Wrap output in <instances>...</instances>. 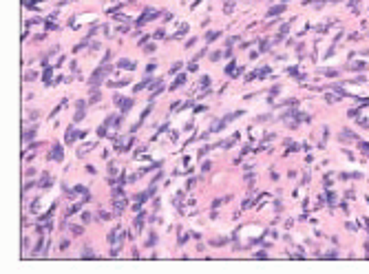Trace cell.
Here are the masks:
<instances>
[{"label":"cell","mask_w":369,"mask_h":274,"mask_svg":"<svg viewBox=\"0 0 369 274\" xmlns=\"http://www.w3.org/2000/svg\"><path fill=\"white\" fill-rule=\"evenodd\" d=\"M91 219H93V215H91V212H84V215H82V221H84V223H89Z\"/></svg>","instance_id":"cell-11"},{"label":"cell","mask_w":369,"mask_h":274,"mask_svg":"<svg viewBox=\"0 0 369 274\" xmlns=\"http://www.w3.org/2000/svg\"><path fill=\"white\" fill-rule=\"evenodd\" d=\"M281 11H285V4H276V7H272V9L268 11V16H279Z\"/></svg>","instance_id":"cell-3"},{"label":"cell","mask_w":369,"mask_h":274,"mask_svg":"<svg viewBox=\"0 0 369 274\" xmlns=\"http://www.w3.org/2000/svg\"><path fill=\"white\" fill-rule=\"evenodd\" d=\"M115 170H117L115 166H113V164H109V175H115Z\"/></svg>","instance_id":"cell-17"},{"label":"cell","mask_w":369,"mask_h":274,"mask_svg":"<svg viewBox=\"0 0 369 274\" xmlns=\"http://www.w3.org/2000/svg\"><path fill=\"white\" fill-rule=\"evenodd\" d=\"M120 66H122V69H133V66H135V62H130V60H122V62H120Z\"/></svg>","instance_id":"cell-8"},{"label":"cell","mask_w":369,"mask_h":274,"mask_svg":"<svg viewBox=\"0 0 369 274\" xmlns=\"http://www.w3.org/2000/svg\"><path fill=\"white\" fill-rule=\"evenodd\" d=\"M80 135H82V133H75V131H71V128H69V131H66V142H69V144H73V142H75V139L80 137Z\"/></svg>","instance_id":"cell-2"},{"label":"cell","mask_w":369,"mask_h":274,"mask_svg":"<svg viewBox=\"0 0 369 274\" xmlns=\"http://www.w3.org/2000/svg\"><path fill=\"white\" fill-rule=\"evenodd\" d=\"M106 71H109V69H100V71H95V75L91 77V84H100V82L104 80V73H106Z\"/></svg>","instance_id":"cell-1"},{"label":"cell","mask_w":369,"mask_h":274,"mask_svg":"<svg viewBox=\"0 0 369 274\" xmlns=\"http://www.w3.org/2000/svg\"><path fill=\"white\" fill-rule=\"evenodd\" d=\"M184 82H186V75H179V77H177V80H175V84H173V88H177V86H181V84H184Z\"/></svg>","instance_id":"cell-10"},{"label":"cell","mask_w":369,"mask_h":274,"mask_svg":"<svg viewBox=\"0 0 369 274\" xmlns=\"http://www.w3.org/2000/svg\"><path fill=\"white\" fill-rule=\"evenodd\" d=\"M285 2H287V0H285Z\"/></svg>","instance_id":"cell-18"},{"label":"cell","mask_w":369,"mask_h":274,"mask_svg":"<svg viewBox=\"0 0 369 274\" xmlns=\"http://www.w3.org/2000/svg\"><path fill=\"white\" fill-rule=\"evenodd\" d=\"M42 188H47V186H51V179H49V175H42V181H38Z\"/></svg>","instance_id":"cell-9"},{"label":"cell","mask_w":369,"mask_h":274,"mask_svg":"<svg viewBox=\"0 0 369 274\" xmlns=\"http://www.w3.org/2000/svg\"><path fill=\"white\" fill-rule=\"evenodd\" d=\"M210 60H212V62H217V60H221V53H219V51H214L212 55H210Z\"/></svg>","instance_id":"cell-13"},{"label":"cell","mask_w":369,"mask_h":274,"mask_svg":"<svg viewBox=\"0 0 369 274\" xmlns=\"http://www.w3.org/2000/svg\"><path fill=\"white\" fill-rule=\"evenodd\" d=\"M25 80H27V82H31V80H36V73H33V71H29V73H27V75H25Z\"/></svg>","instance_id":"cell-14"},{"label":"cell","mask_w":369,"mask_h":274,"mask_svg":"<svg viewBox=\"0 0 369 274\" xmlns=\"http://www.w3.org/2000/svg\"><path fill=\"white\" fill-rule=\"evenodd\" d=\"M232 4H234L232 0H228V2H225V13H230V11H232Z\"/></svg>","instance_id":"cell-16"},{"label":"cell","mask_w":369,"mask_h":274,"mask_svg":"<svg viewBox=\"0 0 369 274\" xmlns=\"http://www.w3.org/2000/svg\"><path fill=\"white\" fill-rule=\"evenodd\" d=\"M100 100V93L97 91H91V102H97Z\"/></svg>","instance_id":"cell-12"},{"label":"cell","mask_w":369,"mask_h":274,"mask_svg":"<svg viewBox=\"0 0 369 274\" xmlns=\"http://www.w3.org/2000/svg\"><path fill=\"white\" fill-rule=\"evenodd\" d=\"M71 232L77 237V234H82V228H80V226H73V228H71Z\"/></svg>","instance_id":"cell-15"},{"label":"cell","mask_w":369,"mask_h":274,"mask_svg":"<svg viewBox=\"0 0 369 274\" xmlns=\"http://www.w3.org/2000/svg\"><path fill=\"white\" fill-rule=\"evenodd\" d=\"M51 157L62 161V146H53V153H51Z\"/></svg>","instance_id":"cell-4"},{"label":"cell","mask_w":369,"mask_h":274,"mask_svg":"<svg viewBox=\"0 0 369 274\" xmlns=\"http://www.w3.org/2000/svg\"><path fill=\"white\" fill-rule=\"evenodd\" d=\"M33 135H36V128H29V131H27L25 135H22V139H25V142H29V139H31Z\"/></svg>","instance_id":"cell-7"},{"label":"cell","mask_w":369,"mask_h":274,"mask_svg":"<svg viewBox=\"0 0 369 274\" xmlns=\"http://www.w3.org/2000/svg\"><path fill=\"white\" fill-rule=\"evenodd\" d=\"M206 38H208V42H214L217 38H221V31H210Z\"/></svg>","instance_id":"cell-6"},{"label":"cell","mask_w":369,"mask_h":274,"mask_svg":"<svg viewBox=\"0 0 369 274\" xmlns=\"http://www.w3.org/2000/svg\"><path fill=\"white\" fill-rule=\"evenodd\" d=\"M130 106H133V100H122V113H128Z\"/></svg>","instance_id":"cell-5"}]
</instances>
